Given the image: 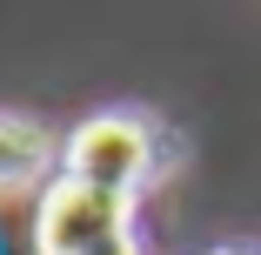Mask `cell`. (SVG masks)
Returning a JSON list of instances; mask_svg holds the SVG:
<instances>
[{"label": "cell", "mask_w": 261, "mask_h": 255, "mask_svg": "<svg viewBox=\"0 0 261 255\" xmlns=\"http://www.w3.org/2000/svg\"><path fill=\"white\" fill-rule=\"evenodd\" d=\"M134 195H108V188H87V181H54L40 195V215H34V248L40 255H94L108 248L114 235H134Z\"/></svg>", "instance_id": "cell-1"}, {"label": "cell", "mask_w": 261, "mask_h": 255, "mask_svg": "<svg viewBox=\"0 0 261 255\" xmlns=\"http://www.w3.org/2000/svg\"><path fill=\"white\" fill-rule=\"evenodd\" d=\"M154 168V134L134 114H87L67 134V181L108 188V195H134Z\"/></svg>", "instance_id": "cell-2"}, {"label": "cell", "mask_w": 261, "mask_h": 255, "mask_svg": "<svg viewBox=\"0 0 261 255\" xmlns=\"http://www.w3.org/2000/svg\"><path fill=\"white\" fill-rule=\"evenodd\" d=\"M47 134L34 121H14V114H0V195H14V188H34L40 168H47Z\"/></svg>", "instance_id": "cell-3"}, {"label": "cell", "mask_w": 261, "mask_h": 255, "mask_svg": "<svg viewBox=\"0 0 261 255\" xmlns=\"http://www.w3.org/2000/svg\"><path fill=\"white\" fill-rule=\"evenodd\" d=\"M94 255H141V242H134V235H114L108 248H94Z\"/></svg>", "instance_id": "cell-4"}, {"label": "cell", "mask_w": 261, "mask_h": 255, "mask_svg": "<svg viewBox=\"0 0 261 255\" xmlns=\"http://www.w3.org/2000/svg\"><path fill=\"white\" fill-rule=\"evenodd\" d=\"M215 255H254V248H215Z\"/></svg>", "instance_id": "cell-5"}]
</instances>
